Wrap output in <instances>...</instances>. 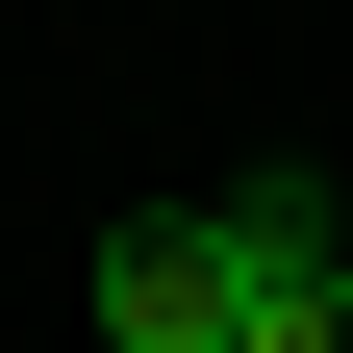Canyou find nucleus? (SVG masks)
I'll return each mask as SVG.
<instances>
[{
	"mask_svg": "<svg viewBox=\"0 0 353 353\" xmlns=\"http://www.w3.org/2000/svg\"><path fill=\"white\" fill-rule=\"evenodd\" d=\"M101 328L126 353H228L252 328V228H228V202H126V228H101Z\"/></svg>",
	"mask_w": 353,
	"mask_h": 353,
	"instance_id": "f257e3e1",
	"label": "nucleus"
},
{
	"mask_svg": "<svg viewBox=\"0 0 353 353\" xmlns=\"http://www.w3.org/2000/svg\"><path fill=\"white\" fill-rule=\"evenodd\" d=\"M228 228H252V328L228 353H353V202L328 176H228Z\"/></svg>",
	"mask_w": 353,
	"mask_h": 353,
	"instance_id": "f03ea898",
	"label": "nucleus"
}]
</instances>
